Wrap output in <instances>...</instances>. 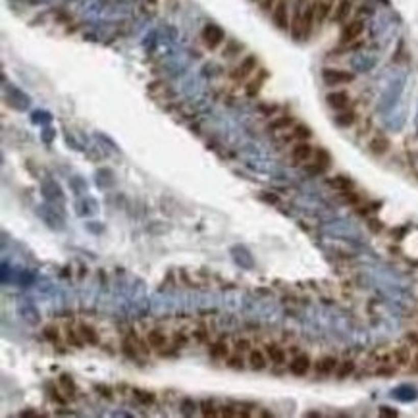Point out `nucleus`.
<instances>
[{"instance_id":"58836bf2","label":"nucleus","mask_w":418,"mask_h":418,"mask_svg":"<svg viewBox=\"0 0 418 418\" xmlns=\"http://www.w3.org/2000/svg\"><path fill=\"white\" fill-rule=\"evenodd\" d=\"M236 349H237V353H245V351L251 349V343H249V339H239L236 343Z\"/></svg>"},{"instance_id":"a18cd8bd","label":"nucleus","mask_w":418,"mask_h":418,"mask_svg":"<svg viewBox=\"0 0 418 418\" xmlns=\"http://www.w3.org/2000/svg\"><path fill=\"white\" fill-rule=\"evenodd\" d=\"M410 368H412V372H416V374H418V355H414V357H412V362H410Z\"/></svg>"},{"instance_id":"4be33fe9","label":"nucleus","mask_w":418,"mask_h":418,"mask_svg":"<svg viewBox=\"0 0 418 418\" xmlns=\"http://www.w3.org/2000/svg\"><path fill=\"white\" fill-rule=\"evenodd\" d=\"M58 382H60V387L62 391L66 393V397L68 399H75V383H73V380H71L68 374H62L60 378H58Z\"/></svg>"},{"instance_id":"c9c22d12","label":"nucleus","mask_w":418,"mask_h":418,"mask_svg":"<svg viewBox=\"0 0 418 418\" xmlns=\"http://www.w3.org/2000/svg\"><path fill=\"white\" fill-rule=\"evenodd\" d=\"M202 414H204V416H216L218 412L214 410V405H212V403L204 401V403H202Z\"/></svg>"},{"instance_id":"ea45409f","label":"nucleus","mask_w":418,"mask_h":418,"mask_svg":"<svg viewBox=\"0 0 418 418\" xmlns=\"http://www.w3.org/2000/svg\"><path fill=\"white\" fill-rule=\"evenodd\" d=\"M50 399L56 401V403H60V405H64L66 403V399L60 395V389H54V387H50Z\"/></svg>"},{"instance_id":"4c0bfd02","label":"nucleus","mask_w":418,"mask_h":418,"mask_svg":"<svg viewBox=\"0 0 418 418\" xmlns=\"http://www.w3.org/2000/svg\"><path fill=\"white\" fill-rule=\"evenodd\" d=\"M368 227H370V229H372L374 233H380V231L383 229L382 222H380V220H376V218H370V220H368Z\"/></svg>"},{"instance_id":"9b49d317","label":"nucleus","mask_w":418,"mask_h":418,"mask_svg":"<svg viewBox=\"0 0 418 418\" xmlns=\"http://www.w3.org/2000/svg\"><path fill=\"white\" fill-rule=\"evenodd\" d=\"M333 0H316L314 2V12H316V23L320 25L328 18H331V12H333Z\"/></svg>"},{"instance_id":"0eeeda50","label":"nucleus","mask_w":418,"mask_h":418,"mask_svg":"<svg viewBox=\"0 0 418 418\" xmlns=\"http://www.w3.org/2000/svg\"><path fill=\"white\" fill-rule=\"evenodd\" d=\"M326 102H328V106H330L331 110H345V108H349V104H351V95H349L347 91H331V93H328L326 95Z\"/></svg>"},{"instance_id":"e433bc0d","label":"nucleus","mask_w":418,"mask_h":418,"mask_svg":"<svg viewBox=\"0 0 418 418\" xmlns=\"http://www.w3.org/2000/svg\"><path fill=\"white\" fill-rule=\"evenodd\" d=\"M122 351H123V355H125L127 358H135V347L131 345L129 341H123Z\"/></svg>"},{"instance_id":"aec40b11","label":"nucleus","mask_w":418,"mask_h":418,"mask_svg":"<svg viewBox=\"0 0 418 418\" xmlns=\"http://www.w3.org/2000/svg\"><path fill=\"white\" fill-rule=\"evenodd\" d=\"M166 341H168V339H166V335L160 330H152V331H148V333H147L148 347L162 349V347H166Z\"/></svg>"},{"instance_id":"c756f323","label":"nucleus","mask_w":418,"mask_h":418,"mask_svg":"<svg viewBox=\"0 0 418 418\" xmlns=\"http://www.w3.org/2000/svg\"><path fill=\"white\" fill-rule=\"evenodd\" d=\"M395 372H397V368H395V366L382 364L378 370H376V376H380V378H389V376H395Z\"/></svg>"},{"instance_id":"a211bd4d","label":"nucleus","mask_w":418,"mask_h":418,"mask_svg":"<svg viewBox=\"0 0 418 418\" xmlns=\"http://www.w3.org/2000/svg\"><path fill=\"white\" fill-rule=\"evenodd\" d=\"M357 122V112L355 110H339L337 112V116H335V123L339 125V127H351L353 123Z\"/></svg>"},{"instance_id":"f3484780","label":"nucleus","mask_w":418,"mask_h":418,"mask_svg":"<svg viewBox=\"0 0 418 418\" xmlns=\"http://www.w3.org/2000/svg\"><path fill=\"white\" fill-rule=\"evenodd\" d=\"M357 370V364L353 358H347V360H341L337 364V370H335V378L337 380H345L349 376H353V372Z\"/></svg>"},{"instance_id":"f03ea898","label":"nucleus","mask_w":418,"mask_h":418,"mask_svg":"<svg viewBox=\"0 0 418 418\" xmlns=\"http://www.w3.org/2000/svg\"><path fill=\"white\" fill-rule=\"evenodd\" d=\"M272 21L274 25L281 29V31H288L291 29V16H289V0H278L276 6L272 8Z\"/></svg>"},{"instance_id":"f257e3e1","label":"nucleus","mask_w":418,"mask_h":418,"mask_svg":"<svg viewBox=\"0 0 418 418\" xmlns=\"http://www.w3.org/2000/svg\"><path fill=\"white\" fill-rule=\"evenodd\" d=\"M322 79L326 85L335 87V85H347L355 81V73H351L347 70H339V68H324L322 70Z\"/></svg>"},{"instance_id":"4468645a","label":"nucleus","mask_w":418,"mask_h":418,"mask_svg":"<svg viewBox=\"0 0 418 418\" xmlns=\"http://www.w3.org/2000/svg\"><path fill=\"white\" fill-rule=\"evenodd\" d=\"M266 357L270 358L274 364H283L288 355H285V351L279 347V345L270 343V345H266Z\"/></svg>"},{"instance_id":"473e14b6","label":"nucleus","mask_w":418,"mask_h":418,"mask_svg":"<svg viewBox=\"0 0 418 418\" xmlns=\"http://www.w3.org/2000/svg\"><path fill=\"white\" fill-rule=\"evenodd\" d=\"M258 199L260 200H264V202H268V204H278L279 202V197L278 195H274V193H260V195H258Z\"/></svg>"},{"instance_id":"cd10ccee","label":"nucleus","mask_w":418,"mask_h":418,"mask_svg":"<svg viewBox=\"0 0 418 418\" xmlns=\"http://www.w3.org/2000/svg\"><path fill=\"white\" fill-rule=\"evenodd\" d=\"M341 197H343V202H347V204H353V206H357L358 202H360V195H358V193H355L353 189H351V191H343V193H341Z\"/></svg>"},{"instance_id":"6ab92c4d","label":"nucleus","mask_w":418,"mask_h":418,"mask_svg":"<svg viewBox=\"0 0 418 418\" xmlns=\"http://www.w3.org/2000/svg\"><path fill=\"white\" fill-rule=\"evenodd\" d=\"M249 366L253 370H264L266 368V355L262 351H256V349L249 351Z\"/></svg>"},{"instance_id":"423d86ee","label":"nucleus","mask_w":418,"mask_h":418,"mask_svg":"<svg viewBox=\"0 0 418 418\" xmlns=\"http://www.w3.org/2000/svg\"><path fill=\"white\" fill-rule=\"evenodd\" d=\"M254 70H256V56H254V54H249V56H245L243 60H241V64L237 66L236 70L231 71V79H236V81L247 79Z\"/></svg>"},{"instance_id":"2eb2a0df","label":"nucleus","mask_w":418,"mask_h":418,"mask_svg":"<svg viewBox=\"0 0 418 418\" xmlns=\"http://www.w3.org/2000/svg\"><path fill=\"white\" fill-rule=\"evenodd\" d=\"M328 185H330L331 189H335V191H351L353 189V181L349 179L347 175H335V177H330L328 179Z\"/></svg>"},{"instance_id":"7ed1b4c3","label":"nucleus","mask_w":418,"mask_h":418,"mask_svg":"<svg viewBox=\"0 0 418 418\" xmlns=\"http://www.w3.org/2000/svg\"><path fill=\"white\" fill-rule=\"evenodd\" d=\"M362 33H364V21H362V19H353V21L345 23V27H343V31H341V43L343 44L355 43Z\"/></svg>"},{"instance_id":"412c9836","label":"nucleus","mask_w":418,"mask_h":418,"mask_svg":"<svg viewBox=\"0 0 418 418\" xmlns=\"http://www.w3.org/2000/svg\"><path fill=\"white\" fill-rule=\"evenodd\" d=\"M289 137H291V139H299V141H308L312 137V131H310V127L305 125V123H297V125H293V131H291Z\"/></svg>"},{"instance_id":"b1692460","label":"nucleus","mask_w":418,"mask_h":418,"mask_svg":"<svg viewBox=\"0 0 418 418\" xmlns=\"http://www.w3.org/2000/svg\"><path fill=\"white\" fill-rule=\"evenodd\" d=\"M314 162L320 166V168H324V170H328L331 166V156L330 152L326 150V148H318V150H314Z\"/></svg>"},{"instance_id":"c85d7f7f","label":"nucleus","mask_w":418,"mask_h":418,"mask_svg":"<svg viewBox=\"0 0 418 418\" xmlns=\"http://www.w3.org/2000/svg\"><path fill=\"white\" fill-rule=\"evenodd\" d=\"M43 335H44V339H48L50 343H58V339H60V335H58V330L56 328H53V326H46L44 328V331H43Z\"/></svg>"},{"instance_id":"1a4fd4ad","label":"nucleus","mask_w":418,"mask_h":418,"mask_svg":"<svg viewBox=\"0 0 418 418\" xmlns=\"http://www.w3.org/2000/svg\"><path fill=\"white\" fill-rule=\"evenodd\" d=\"M389 148H391V141L387 139L385 135H382V133H378V135H374L372 139L368 141V150H370L374 156H383V154H387Z\"/></svg>"},{"instance_id":"dca6fc26","label":"nucleus","mask_w":418,"mask_h":418,"mask_svg":"<svg viewBox=\"0 0 418 418\" xmlns=\"http://www.w3.org/2000/svg\"><path fill=\"white\" fill-rule=\"evenodd\" d=\"M291 125H295V120H293V116H279V118H276V120H272L270 123H268V131H285L289 129Z\"/></svg>"},{"instance_id":"f704fd0d","label":"nucleus","mask_w":418,"mask_h":418,"mask_svg":"<svg viewBox=\"0 0 418 418\" xmlns=\"http://www.w3.org/2000/svg\"><path fill=\"white\" fill-rule=\"evenodd\" d=\"M405 339L409 341L410 347H416L418 349V331H414V330L407 331V333H405Z\"/></svg>"},{"instance_id":"79ce46f5","label":"nucleus","mask_w":418,"mask_h":418,"mask_svg":"<svg viewBox=\"0 0 418 418\" xmlns=\"http://www.w3.org/2000/svg\"><path fill=\"white\" fill-rule=\"evenodd\" d=\"M276 2H278V0H260V8L264 10V12H272V8L276 6Z\"/></svg>"},{"instance_id":"7c9ffc66","label":"nucleus","mask_w":418,"mask_h":418,"mask_svg":"<svg viewBox=\"0 0 418 418\" xmlns=\"http://www.w3.org/2000/svg\"><path fill=\"white\" fill-rule=\"evenodd\" d=\"M95 391H98V395H102L104 399H114V393L108 385H102V383H96L95 385Z\"/></svg>"},{"instance_id":"2f4dec72","label":"nucleus","mask_w":418,"mask_h":418,"mask_svg":"<svg viewBox=\"0 0 418 418\" xmlns=\"http://www.w3.org/2000/svg\"><path fill=\"white\" fill-rule=\"evenodd\" d=\"M195 409H197V405H195L191 399H183L181 401V412L183 414H187V416H189V414L195 412Z\"/></svg>"},{"instance_id":"6e6552de","label":"nucleus","mask_w":418,"mask_h":418,"mask_svg":"<svg viewBox=\"0 0 418 418\" xmlns=\"http://www.w3.org/2000/svg\"><path fill=\"white\" fill-rule=\"evenodd\" d=\"M310 366H312V360H310V357L308 355H305V353H301V355H297L291 362H289V372L293 376H299V378H303V376L308 374V370H310Z\"/></svg>"},{"instance_id":"a878e982","label":"nucleus","mask_w":418,"mask_h":418,"mask_svg":"<svg viewBox=\"0 0 418 418\" xmlns=\"http://www.w3.org/2000/svg\"><path fill=\"white\" fill-rule=\"evenodd\" d=\"M210 357L226 358L227 357V345L226 343H214V345L210 347Z\"/></svg>"},{"instance_id":"37998d69","label":"nucleus","mask_w":418,"mask_h":418,"mask_svg":"<svg viewBox=\"0 0 418 418\" xmlns=\"http://www.w3.org/2000/svg\"><path fill=\"white\" fill-rule=\"evenodd\" d=\"M380 414H382V416H397L399 412L395 409H391V407H380Z\"/></svg>"},{"instance_id":"72a5a7b5","label":"nucleus","mask_w":418,"mask_h":418,"mask_svg":"<svg viewBox=\"0 0 418 418\" xmlns=\"http://www.w3.org/2000/svg\"><path fill=\"white\" fill-rule=\"evenodd\" d=\"M227 366H229V368H236V370H241V368L245 366L243 357H239V355H236V357H231L229 360H227Z\"/></svg>"},{"instance_id":"a19ab883","label":"nucleus","mask_w":418,"mask_h":418,"mask_svg":"<svg viewBox=\"0 0 418 418\" xmlns=\"http://www.w3.org/2000/svg\"><path fill=\"white\" fill-rule=\"evenodd\" d=\"M68 341H70V343H73L75 347H81V339H79L77 333H75L73 330H68Z\"/></svg>"},{"instance_id":"49530a36","label":"nucleus","mask_w":418,"mask_h":418,"mask_svg":"<svg viewBox=\"0 0 418 418\" xmlns=\"http://www.w3.org/2000/svg\"><path fill=\"white\" fill-rule=\"evenodd\" d=\"M197 337H199V341H204V339H206V331L200 328V330L197 331Z\"/></svg>"},{"instance_id":"ddd939ff","label":"nucleus","mask_w":418,"mask_h":418,"mask_svg":"<svg viewBox=\"0 0 418 418\" xmlns=\"http://www.w3.org/2000/svg\"><path fill=\"white\" fill-rule=\"evenodd\" d=\"M351 14V0H339L335 2L333 6V12H331V21L339 23V21H345Z\"/></svg>"},{"instance_id":"c03bdc74","label":"nucleus","mask_w":418,"mask_h":418,"mask_svg":"<svg viewBox=\"0 0 418 418\" xmlns=\"http://www.w3.org/2000/svg\"><path fill=\"white\" fill-rule=\"evenodd\" d=\"M260 110L264 114H274L276 110H278V106H260Z\"/></svg>"},{"instance_id":"20e7f679","label":"nucleus","mask_w":418,"mask_h":418,"mask_svg":"<svg viewBox=\"0 0 418 418\" xmlns=\"http://www.w3.org/2000/svg\"><path fill=\"white\" fill-rule=\"evenodd\" d=\"M202 41H204V44L208 46L210 50L218 48L220 44H222V41H224V31H222V27L214 25V23H208V25L202 29Z\"/></svg>"},{"instance_id":"9d476101","label":"nucleus","mask_w":418,"mask_h":418,"mask_svg":"<svg viewBox=\"0 0 418 418\" xmlns=\"http://www.w3.org/2000/svg\"><path fill=\"white\" fill-rule=\"evenodd\" d=\"M337 364L339 360L333 357V355H326V357L318 358L314 362V370H316V376H330L337 370Z\"/></svg>"},{"instance_id":"5701e85b","label":"nucleus","mask_w":418,"mask_h":418,"mask_svg":"<svg viewBox=\"0 0 418 418\" xmlns=\"http://www.w3.org/2000/svg\"><path fill=\"white\" fill-rule=\"evenodd\" d=\"M79 333H81V337H83V341H87L89 345H98V333H96L91 326H87V324H81V328H79Z\"/></svg>"},{"instance_id":"f8f14e48","label":"nucleus","mask_w":418,"mask_h":418,"mask_svg":"<svg viewBox=\"0 0 418 418\" xmlns=\"http://www.w3.org/2000/svg\"><path fill=\"white\" fill-rule=\"evenodd\" d=\"M391 358H393V362H395V366H399V368L409 366L410 362H412L410 345H399V347H395L391 353Z\"/></svg>"},{"instance_id":"bb28decb","label":"nucleus","mask_w":418,"mask_h":418,"mask_svg":"<svg viewBox=\"0 0 418 418\" xmlns=\"http://www.w3.org/2000/svg\"><path fill=\"white\" fill-rule=\"evenodd\" d=\"M133 395H135V399L139 401V403H143V405H152V403H154V395H152V393H147V391H141V389H135V391H133Z\"/></svg>"},{"instance_id":"de8ad7c7","label":"nucleus","mask_w":418,"mask_h":418,"mask_svg":"<svg viewBox=\"0 0 418 418\" xmlns=\"http://www.w3.org/2000/svg\"><path fill=\"white\" fill-rule=\"evenodd\" d=\"M147 4H150V6H156L158 0H147Z\"/></svg>"},{"instance_id":"39448f33","label":"nucleus","mask_w":418,"mask_h":418,"mask_svg":"<svg viewBox=\"0 0 418 418\" xmlns=\"http://www.w3.org/2000/svg\"><path fill=\"white\" fill-rule=\"evenodd\" d=\"M314 156V148L308 141H299L295 147L291 148V158L295 164H306Z\"/></svg>"},{"instance_id":"393cba45","label":"nucleus","mask_w":418,"mask_h":418,"mask_svg":"<svg viewBox=\"0 0 418 418\" xmlns=\"http://www.w3.org/2000/svg\"><path fill=\"white\" fill-rule=\"evenodd\" d=\"M264 77H266V73H262L260 77H256L254 81H251V83L247 85V95H249V96H256V95H258V91H260L262 83H264Z\"/></svg>"}]
</instances>
